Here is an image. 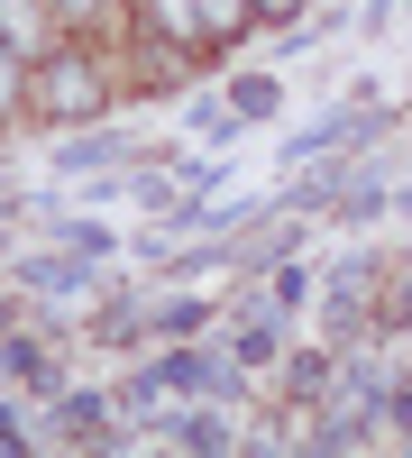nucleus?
<instances>
[{"label": "nucleus", "instance_id": "nucleus-6", "mask_svg": "<svg viewBox=\"0 0 412 458\" xmlns=\"http://www.w3.org/2000/svg\"><path fill=\"white\" fill-rule=\"evenodd\" d=\"M46 10H55V28H92V19L110 10V0H46Z\"/></svg>", "mask_w": 412, "mask_h": 458}, {"label": "nucleus", "instance_id": "nucleus-5", "mask_svg": "<svg viewBox=\"0 0 412 458\" xmlns=\"http://www.w3.org/2000/svg\"><path fill=\"white\" fill-rule=\"evenodd\" d=\"M19 101H28V55H10V47H0V120H10Z\"/></svg>", "mask_w": 412, "mask_h": 458}, {"label": "nucleus", "instance_id": "nucleus-3", "mask_svg": "<svg viewBox=\"0 0 412 458\" xmlns=\"http://www.w3.org/2000/svg\"><path fill=\"white\" fill-rule=\"evenodd\" d=\"M147 28H156L165 47H183V55H193V47H211V28H202V0H147Z\"/></svg>", "mask_w": 412, "mask_h": 458}, {"label": "nucleus", "instance_id": "nucleus-7", "mask_svg": "<svg viewBox=\"0 0 412 458\" xmlns=\"http://www.w3.org/2000/svg\"><path fill=\"white\" fill-rule=\"evenodd\" d=\"M256 10H266V19H293V10H303V0H256Z\"/></svg>", "mask_w": 412, "mask_h": 458}, {"label": "nucleus", "instance_id": "nucleus-1", "mask_svg": "<svg viewBox=\"0 0 412 458\" xmlns=\"http://www.w3.org/2000/svg\"><path fill=\"white\" fill-rule=\"evenodd\" d=\"M28 110L46 129H73V120H101L110 110V73H101V55H83V47H46L28 64Z\"/></svg>", "mask_w": 412, "mask_h": 458}, {"label": "nucleus", "instance_id": "nucleus-2", "mask_svg": "<svg viewBox=\"0 0 412 458\" xmlns=\"http://www.w3.org/2000/svg\"><path fill=\"white\" fill-rule=\"evenodd\" d=\"M0 47L37 64V55L55 47V10H46V0H0Z\"/></svg>", "mask_w": 412, "mask_h": 458}, {"label": "nucleus", "instance_id": "nucleus-4", "mask_svg": "<svg viewBox=\"0 0 412 458\" xmlns=\"http://www.w3.org/2000/svg\"><path fill=\"white\" fill-rule=\"evenodd\" d=\"M256 19V0H202V28H211V47H220V37H239Z\"/></svg>", "mask_w": 412, "mask_h": 458}]
</instances>
